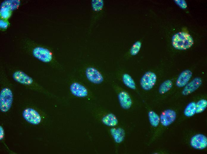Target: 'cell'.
Segmentation results:
<instances>
[{"label":"cell","instance_id":"cell-1","mask_svg":"<svg viewBox=\"0 0 207 154\" xmlns=\"http://www.w3.org/2000/svg\"><path fill=\"white\" fill-rule=\"evenodd\" d=\"M194 43L191 36L189 34L180 32L175 34L172 39V44L175 49L185 50L191 47Z\"/></svg>","mask_w":207,"mask_h":154},{"label":"cell","instance_id":"cell-2","mask_svg":"<svg viewBox=\"0 0 207 154\" xmlns=\"http://www.w3.org/2000/svg\"><path fill=\"white\" fill-rule=\"evenodd\" d=\"M13 101V95L12 90L8 87L2 89L0 92V110L3 113L10 109Z\"/></svg>","mask_w":207,"mask_h":154},{"label":"cell","instance_id":"cell-3","mask_svg":"<svg viewBox=\"0 0 207 154\" xmlns=\"http://www.w3.org/2000/svg\"><path fill=\"white\" fill-rule=\"evenodd\" d=\"M32 53L35 58L44 62H50L53 59L51 51L48 48L41 46L34 47L32 50Z\"/></svg>","mask_w":207,"mask_h":154},{"label":"cell","instance_id":"cell-4","mask_svg":"<svg viewBox=\"0 0 207 154\" xmlns=\"http://www.w3.org/2000/svg\"><path fill=\"white\" fill-rule=\"evenodd\" d=\"M156 80V76L154 72L147 71L143 75L140 79V86L143 89L146 91L149 90L155 85Z\"/></svg>","mask_w":207,"mask_h":154},{"label":"cell","instance_id":"cell-5","mask_svg":"<svg viewBox=\"0 0 207 154\" xmlns=\"http://www.w3.org/2000/svg\"><path fill=\"white\" fill-rule=\"evenodd\" d=\"M22 116L26 121L33 125L38 124L41 120V117L38 112L31 108L24 109L22 112Z\"/></svg>","mask_w":207,"mask_h":154},{"label":"cell","instance_id":"cell-6","mask_svg":"<svg viewBox=\"0 0 207 154\" xmlns=\"http://www.w3.org/2000/svg\"><path fill=\"white\" fill-rule=\"evenodd\" d=\"M85 74L88 80L93 84H99L104 81V77L101 73L94 67H87L85 70Z\"/></svg>","mask_w":207,"mask_h":154},{"label":"cell","instance_id":"cell-7","mask_svg":"<svg viewBox=\"0 0 207 154\" xmlns=\"http://www.w3.org/2000/svg\"><path fill=\"white\" fill-rule=\"evenodd\" d=\"M190 144L191 146L195 149H204L207 146V137L202 134H196L191 138Z\"/></svg>","mask_w":207,"mask_h":154},{"label":"cell","instance_id":"cell-8","mask_svg":"<svg viewBox=\"0 0 207 154\" xmlns=\"http://www.w3.org/2000/svg\"><path fill=\"white\" fill-rule=\"evenodd\" d=\"M176 113L175 111L168 109L163 111L160 117V122L162 125L167 126L172 123L175 120Z\"/></svg>","mask_w":207,"mask_h":154},{"label":"cell","instance_id":"cell-9","mask_svg":"<svg viewBox=\"0 0 207 154\" xmlns=\"http://www.w3.org/2000/svg\"><path fill=\"white\" fill-rule=\"evenodd\" d=\"M117 97L121 108L125 110H128L131 107L132 101L129 93L126 91L120 90L118 92Z\"/></svg>","mask_w":207,"mask_h":154},{"label":"cell","instance_id":"cell-10","mask_svg":"<svg viewBox=\"0 0 207 154\" xmlns=\"http://www.w3.org/2000/svg\"><path fill=\"white\" fill-rule=\"evenodd\" d=\"M71 94L74 96L79 97H84L88 95L87 89L83 85L77 82L72 83L70 86Z\"/></svg>","mask_w":207,"mask_h":154},{"label":"cell","instance_id":"cell-11","mask_svg":"<svg viewBox=\"0 0 207 154\" xmlns=\"http://www.w3.org/2000/svg\"><path fill=\"white\" fill-rule=\"evenodd\" d=\"M202 83L201 79L196 77L193 79L185 86L182 91V94L184 95H188L196 90Z\"/></svg>","mask_w":207,"mask_h":154},{"label":"cell","instance_id":"cell-12","mask_svg":"<svg viewBox=\"0 0 207 154\" xmlns=\"http://www.w3.org/2000/svg\"><path fill=\"white\" fill-rule=\"evenodd\" d=\"M110 133L114 141L117 144L122 143L124 140L125 132L121 127H113L110 130Z\"/></svg>","mask_w":207,"mask_h":154},{"label":"cell","instance_id":"cell-13","mask_svg":"<svg viewBox=\"0 0 207 154\" xmlns=\"http://www.w3.org/2000/svg\"><path fill=\"white\" fill-rule=\"evenodd\" d=\"M101 120L104 125L109 127L116 126L118 123V119L117 116L111 113L104 114Z\"/></svg>","mask_w":207,"mask_h":154},{"label":"cell","instance_id":"cell-14","mask_svg":"<svg viewBox=\"0 0 207 154\" xmlns=\"http://www.w3.org/2000/svg\"><path fill=\"white\" fill-rule=\"evenodd\" d=\"M192 76V73L189 70H185L179 75L176 82V86L179 87L185 86L188 83Z\"/></svg>","mask_w":207,"mask_h":154},{"label":"cell","instance_id":"cell-15","mask_svg":"<svg viewBox=\"0 0 207 154\" xmlns=\"http://www.w3.org/2000/svg\"><path fill=\"white\" fill-rule=\"evenodd\" d=\"M122 79L123 84L126 87L132 90L136 89V84L133 79L129 74L126 73L123 74Z\"/></svg>","mask_w":207,"mask_h":154},{"label":"cell","instance_id":"cell-16","mask_svg":"<svg viewBox=\"0 0 207 154\" xmlns=\"http://www.w3.org/2000/svg\"><path fill=\"white\" fill-rule=\"evenodd\" d=\"M148 116L150 125L154 127L158 126L160 123V117L154 111L150 110Z\"/></svg>","mask_w":207,"mask_h":154},{"label":"cell","instance_id":"cell-17","mask_svg":"<svg viewBox=\"0 0 207 154\" xmlns=\"http://www.w3.org/2000/svg\"><path fill=\"white\" fill-rule=\"evenodd\" d=\"M196 103L194 102L189 103L185 108L184 113L185 116L190 117L196 113Z\"/></svg>","mask_w":207,"mask_h":154},{"label":"cell","instance_id":"cell-18","mask_svg":"<svg viewBox=\"0 0 207 154\" xmlns=\"http://www.w3.org/2000/svg\"><path fill=\"white\" fill-rule=\"evenodd\" d=\"M172 86V81L167 80L163 82L159 86V92L161 94H164L169 91Z\"/></svg>","mask_w":207,"mask_h":154},{"label":"cell","instance_id":"cell-19","mask_svg":"<svg viewBox=\"0 0 207 154\" xmlns=\"http://www.w3.org/2000/svg\"><path fill=\"white\" fill-rule=\"evenodd\" d=\"M207 106V101L205 99H202L196 103V113H200L203 112Z\"/></svg>","mask_w":207,"mask_h":154},{"label":"cell","instance_id":"cell-20","mask_svg":"<svg viewBox=\"0 0 207 154\" xmlns=\"http://www.w3.org/2000/svg\"><path fill=\"white\" fill-rule=\"evenodd\" d=\"M141 46V43L139 41L135 42L131 47L130 53L131 55L134 56L139 52Z\"/></svg>","mask_w":207,"mask_h":154},{"label":"cell","instance_id":"cell-21","mask_svg":"<svg viewBox=\"0 0 207 154\" xmlns=\"http://www.w3.org/2000/svg\"><path fill=\"white\" fill-rule=\"evenodd\" d=\"M4 131L2 127L0 126V139L2 140L4 137Z\"/></svg>","mask_w":207,"mask_h":154}]
</instances>
